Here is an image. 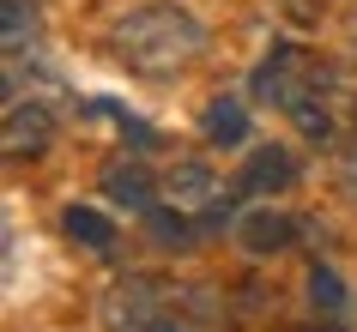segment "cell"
I'll return each instance as SVG.
<instances>
[{"label":"cell","instance_id":"obj_1","mask_svg":"<svg viewBox=\"0 0 357 332\" xmlns=\"http://www.w3.org/2000/svg\"><path fill=\"white\" fill-rule=\"evenodd\" d=\"M115 49H121L139 73H176V67H188V61L206 49V24L194 19L188 6H176V0H146V6L121 13Z\"/></svg>","mask_w":357,"mask_h":332},{"label":"cell","instance_id":"obj_2","mask_svg":"<svg viewBox=\"0 0 357 332\" xmlns=\"http://www.w3.org/2000/svg\"><path fill=\"white\" fill-rule=\"evenodd\" d=\"M164 290L151 284V278H128V284H115L109 296H103V320H109L115 332H164Z\"/></svg>","mask_w":357,"mask_h":332},{"label":"cell","instance_id":"obj_3","mask_svg":"<svg viewBox=\"0 0 357 332\" xmlns=\"http://www.w3.org/2000/svg\"><path fill=\"white\" fill-rule=\"evenodd\" d=\"M309 85H315V67H309V55H303L297 42H279V49L255 67V97H261V103H279V109H291Z\"/></svg>","mask_w":357,"mask_h":332},{"label":"cell","instance_id":"obj_4","mask_svg":"<svg viewBox=\"0 0 357 332\" xmlns=\"http://www.w3.org/2000/svg\"><path fill=\"white\" fill-rule=\"evenodd\" d=\"M236 242H243V254L273 260V254H284V248L297 242V223H291V212L261 205V212H243V218H236Z\"/></svg>","mask_w":357,"mask_h":332},{"label":"cell","instance_id":"obj_5","mask_svg":"<svg viewBox=\"0 0 357 332\" xmlns=\"http://www.w3.org/2000/svg\"><path fill=\"white\" fill-rule=\"evenodd\" d=\"M164 193H169V205L176 212H218V193H225V182L212 175V164H176L169 169V182H164Z\"/></svg>","mask_w":357,"mask_h":332},{"label":"cell","instance_id":"obj_6","mask_svg":"<svg viewBox=\"0 0 357 332\" xmlns=\"http://www.w3.org/2000/svg\"><path fill=\"white\" fill-rule=\"evenodd\" d=\"M49 139H55L49 103H13V109H6V151H13V157H37Z\"/></svg>","mask_w":357,"mask_h":332},{"label":"cell","instance_id":"obj_7","mask_svg":"<svg viewBox=\"0 0 357 332\" xmlns=\"http://www.w3.org/2000/svg\"><path fill=\"white\" fill-rule=\"evenodd\" d=\"M291 182H297V157H291L284 145H261V151H248V164H243V187H248V193L273 200V193H284Z\"/></svg>","mask_w":357,"mask_h":332},{"label":"cell","instance_id":"obj_8","mask_svg":"<svg viewBox=\"0 0 357 332\" xmlns=\"http://www.w3.org/2000/svg\"><path fill=\"white\" fill-rule=\"evenodd\" d=\"M103 193L115 205H128V212H151V200H158V187H151V175L139 164H109L103 169Z\"/></svg>","mask_w":357,"mask_h":332},{"label":"cell","instance_id":"obj_9","mask_svg":"<svg viewBox=\"0 0 357 332\" xmlns=\"http://www.w3.org/2000/svg\"><path fill=\"white\" fill-rule=\"evenodd\" d=\"M61 230H67V242L91 248V254H109L115 248V223L103 218L97 205H67V212H61Z\"/></svg>","mask_w":357,"mask_h":332},{"label":"cell","instance_id":"obj_10","mask_svg":"<svg viewBox=\"0 0 357 332\" xmlns=\"http://www.w3.org/2000/svg\"><path fill=\"white\" fill-rule=\"evenodd\" d=\"M200 133H206L212 145H243V139H248V109L236 103V97H212Z\"/></svg>","mask_w":357,"mask_h":332},{"label":"cell","instance_id":"obj_11","mask_svg":"<svg viewBox=\"0 0 357 332\" xmlns=\"http://www.w3.org/2000/svg\"><path fill=\"white\" fill-rule=\"evenodd\" d=\"M291 121H297L303 139H333V97L321 91V73H315V85L291 103Z\"/></svg>","mask_w":357,"mask_h":332},{"label":"cell","instance_id":"obj_12","mask_svg":"<svg viewBox=\"0 0 357 332\" xmlns=\"http://www.w3.org/2000/svg\"><path fill=\"white\" fill-rule=\"evenodd\" d=\"M309 302H315L321 320H339V314L351 308V296H345V278H339L327 260H315V266H309Z\"/></svg>","mask_w":357,"mask_h":332},{"label":"cell","instance_id":"obj_13","mask_svg":"<svg viewBox=\"0 0 357 332\" xmlns=\"http://www.w3.org/2000/svg\"><path fill=\"white\" fill-rule=\"evenodd\" d=\"M146 218H151V236H158V248H182V242H194L188 212H176V218H164V212H146Z\"/></svg>","mask_w":357,"mask_h":332},{"label":"cell","instance_id":"obj_14","mask_svg":"<svg viewBox=\"0 0 357 332\" xmlns=\"http://www.w3.org/2000/svg\"><path fill=\"white\" fill-rule=\"evenodd\" d=\"M31 0H6V49H24V31H31Z\"/></svg>","mask_w":357,"mask_h":332},{"label":"cell","instance_id":"obj_15","mask_svg":"<svg viewBox=\"0 0 357 332\" xmlns=\"http://www.w3.org/2000/svg\"><path fill=\"white\" fill-rule=\"evenodd\" d=\"M327 332H333V326H327Z\"/></svg>","mask_w":357,"mask_h":332}]
</instances>
